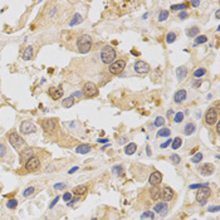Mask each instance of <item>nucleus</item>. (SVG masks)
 Listing matches in <instances>:
<instances>
[{
    "label": "nucleus",
    "instance_id": "1",
    "mask_svg": "<svg viewBox=\"0 0 220 220\" xmlns=\"http://www.w3.org/2000/svg\"><path fill=\"white\" fill-rule=\"evenodd\" d=\"M8 141L10 142V145H12L13 147H14L15 150H18L19 152H22L23 150H25L26 147H28V145H26V142L24 141L22 137H20L16 132H10L8 135Z\"/></svg>",
    "mask_w": 220,
    "mask_h": 220
},
{
    "label": "nucleus",
    "instance_id": "2",
    "mask_svg": "<svg viewBox=\"0 0 220 220\" xmlns=\"http://www.w3.org/2000/svg\"><path fill=\"white\" fill-rule=\"evenodd\" d=\"M116 56H117V53H116L115 48L111 47V45H105L103 49L101 50V59H102L103 63L107 64V66L112 64L113 62L116 60Z\"/></svg>",
    "mask_w": 220,
    "mask_h": 220
},
{
    "label": "nucleus",
    "instance_id": "3",
    "mask_svg": "<svg viewBox=\"0 0 220 220\" xmlns=\"http://www.w3.org/2000/svg\"><path fill=\"white\" fill-rule=\"evenodd\" d=\"M77 48L78 50L81 52V53H88L89 50H91L92 48V38L91 35H88V34H83V35H81L79 38H78L77 40Z\"/></svg>",
    "mask_w": 220,
    "mask_h": 220
},
{
    "label": "nucleus",
    "instance_id": "4",
    "mask_svg": "<svg viewBox=\"0 0 220 220\" xmlns=\"http://www.w3.org/2000/svg\"><path fill=\"white\" fill-rule=\"evenodd\" d=\"M219 121V109L215 107H210L205 113V122L209 126H214Z\"/></svg>",
    "mask_w": 220,
    "mask_h": 220
},
{
    "label": "nucleus",
    "instance_id": "5",
    "mask_svg": "<svg viewBox=\"0 0 220 220\" xmlns=\"http://www.w3.org/2000/svg\"><path fill=\"white\" fill-rule=\"evenodd\" d=\"M126 67V60L123 59H118V60H115L112 64H109L108 66V72L113 75H118L121 74L123 69H125Z\"/></svg>",
    "mask_w": 220,
    "mask_h": 220
},
{
    "label": "nucleus",
    "instance_id": "6",
    "mask_svg": "<svg viewBox=\"0 0 220 220\" xmlns=\"http://www.w3.org/2000/svg\"><path fill=\"white\" fill-rule=\"evenodd\" d=\"M210 195H211V189L210 187L209 186L201 187L200 190L196 192V200H198V202H200L201 205H204L206 202V200L210 198Z\"/></svg>",
    "mask_w": 220,
    "mask_h": 220
},
{
    "label": "nucleus",
    "instance_id": "7",
    "mask_svg": "<svg viewBox=\"0 0 220 220\" xmlns=\"http://www.w3.org/2000/svg\"><path fill=\"white\" fill-rule=\"evenodd\" d=\"M83 94L88 98H92V97H96L98 94V88L93 82H87L83 87Z\"/></svg>",
    "mask_w": 220,
    "mask_h": 220
},
{
    "label": "nucleus",
    "instance_id": "8",
    "mask_svg": "<svg viewBox=\"0 0 220 220\" xmlns=\"http://www.w3.org/2000/svg\"><path fill=\"white\" fill-rule=\"evenodd\" d=\"M35 131H37L35 125L30 121H23L22 125H20V132L23 135H30V133H34Z\"/></svg>",
    "mask_w": 220,
    "mask_h": 220
},
{
    "label": "nucleus",
    "instance_id": "9",
    "mask_svg": "<svg viewBox=\"0 0 220 220\" xmlns=\"http://www.w3.org/2000/svg\"><path fill=\"white\" fill-rule=\"evenodd\" d=\"M133 68H135L136 73H139V74H146V73H149L150 69H151L150 64L146 63L145 60H137Z\"/></svg>",
    "mask_w": 220,
    "mask_h": 220
},
{
    "label": "nucleus",
    "instance_id": "10",
    "mask_svg": "<svg viewBox=\"0 0 220 220\" xmlns=\"http://www.w3.org/2000/svg\"><path fill=\"white\" fill-rule=\"evenodd\" d=\"M39 166H40V160L35 156L30 157V159L24 164V167H25V170H28V171H35L37 169H39Z\"/></svg>",
    "mask_w": 220,
    "mask_h": 220
},
{
    "label": "nucleus",
    "instance_id": "11",
    "mask_svg": "<svg viewBox=\"0 0 220 220\" xmlns=\"http://www.w3.org/2000/svg\"><path fill=\"white\" fill-rule=\"evenodd\" d=\"M175 196V192L174 190L171 187L169 186H164L162 189H161V195H160V199H162V200L165 202H167V201H171L174 199Z\"/></svg>",
    "mask_w": 220,
    "mask_h": 220
},
{
    "label": "nucleus",
    "instance_id": "12",
    "mask_svg": "<svg viewBox=\"0 0 220 220\" xmlns=\"http://www.w3.org/2000/svg\"><path fill=\"white\" fill-rule=\"evenodd\" d=\"M42 125H43V128L45 130V132H48V133L54 132V130L57 128V121L56 120H53V118L44 120Z\"/></svg>",
    "mask_w": 220,
    "mask_h": 220
},
{
    "label": "nucleus",
    "instance_id": "13",
    "mask_svg": "<svg viewBox=\"0 0 220 220\" xmlns=\"http://www.w3.org/2000/svg\"><path fill=\"white\" fill-rule=\"evenodd\" d=\"M161 181H162V174L160 171H153L149 177V183L152 186H157L159 184H161Z\"/></svg>",
    "mask_w": 220,
    "mask_h": 220
},
{
    "label": "nucleus",
    "instance_id": "14",
    "mask_svg": "<svg viewBox=\"0 0 220 220\" xmlns=\"http://www.w3.org/2000/svg\"><path fill=\"white\" fill-rule=\"evenodd\" d=\"M153 210H155V213L160 214L161 216H165V215L167 214L169 206H167V204L165 201H160V202H157V204L153 206Z\"/></svg>",
    "mask_w": 220,
    "mask_h": 220
},
{
    "label": "nucleus",
    "instance_id": "15",
    "mask_svg": "<svg viewBox=\"0 0 220 220\" xmlns=\"http://www.w3.org/2000/svg\"><path fill=\"white\" fill-rule=\"evenodd\" d=\"M199 170H200V174L204 175V176H210L211 174H214L215 167H214V165H211V164H204Z\"/></svg>",
    "mask_w": 220,
    "mask_h": 220
},
{
    "label": "nucleus",
    "instance_id": "16",
    "mask_svg": "<svg viewBox=\"0 0 220 220\" xmlns=\"http://www.w3.org/2000/svg\"><path fill=\"white\" fill-rule=\"evenodd\" d=\"M33 155H34V150L26 147L25 150H23L20 152V162H26L30 157H33Z\"/></svg>",
    "mask_w": 220,
    "mask_h": 220
},
{
    "label": "nucleus",
    "instance_id": "17",
    "mask_svg": "<svg viewBox=\"0 0 220 220\" xmlns=\"http://www.w3.org/2000/svg\"><path fill=\"white\" fill-rule=\"evenodd\" d=\"M195 131H196V126H195L194 122H189L184 127V135L185 136H190L192 133H195Z\"/></svg>",
    "mask_w": 220,
    "mask_h": 220
},
{
    "label": "nucleus",
    "instance_id": "18",
    "mask_svg": "<svg viewBox=\"0 0 220 220\" xmlns=\"http://www.w3.org/2000/svg\"><path fill=\"white\" fill-rule=\"evenodd\" d=\"M174 99L176 103H181L186 99V91L185 89H179V91L175 93L174 96Z\"/></svg>",
    "mask_w": 220,
    "mask_h": 220
},
{
    "label": "nucleus",
    "instance_id": "19",
    "mask_svg": "<svg viewBox=\"0 0 220 220\" xmlns=\"http://www.w3.org/2000/svg\"><path fill=\"white\" fill-rule=\"evenodd\" d=\"M49 94H50V97L53 98V99H59L62 96H63V89H62L60 87H58V88H50V91H49Z\"/></svg>",
    "mask_w": 220,
    "mask_h": 220
},
{
    "label": "nucleus",
    "instance_id": "20",
    "mask_svg": "<svg viewBox=\"0 0 220 220\" xmlns=\"http://www.w3.org/2000/svg\"><path fill=\"white\" fill-rule=\"evenodd\" d=\"M34 56V48L32 45L26 47L25 49H24V53H23V59L24 60H30Z\"/></svg>",
    "mask_w": 220,
    "mask_h": 220
},
{
    "label": "nucleus",
    "instance_id": "21",
    "mask_svg": "<svg viewBox=\"0 0 220 220\" xmlns=\"http://www.w3.org/2000/svg\"><path fill=\"white\" fill-rule=\"evenodd\" d=\"M186 75H187L186 67H179L177 69H176V77H177L179 81H181V79H184V78H186Z\"/></svg>",
    "mask_w": 220,
    "mask_h": 220
},
{
    "label": "nucleus",
    "instance_id": "22",
    "mask_svg": "<svg viewBox=\"0 0 220 220\" xmlns=\"http://www.w3.org/2000/svg\"><path fill=\"white\" fill-rule=\"evenodd\" d=\"M136 150H137V145L135 142H130L128 145H127L125 147V153L126 155H128V156H131V155H133L136 152Z\"/></svg>",
    "mask_w": 220,
    "mask_h": 220
},
{
    "label": "nucleus",
    "instance_id": "23",
    "mask_svg": "<svg viewBox=\"0 0 220 220\" xmlns=\"http://www.w3.org/2000/svg\"><path fill=\"white\" fill-rule=\"evenodd\" d=\"M92 150V147L89 146V145H87V143H83V145H79L75 149V152L77 153H82V155H84V153H88L89 151Z\"/></svg>",
    "mask_w": 220,
    "mask_h": 220
},
{
    "label": "nucleus",
    "instance_id": "24",
    "mask_svg": "<svg viewBox=\"0 0 220 220\" xmlns=\"http://www.w3.org/2000/svg\"><path fill=\"white\" fill-rule=\"evenodd\" d=\"M150 195H151V199H152V200H159L160 195H161V189L157 187V186H153L150 191Z\"/></svg>",
    "mask_w": 220,
    "mask_h": 220
},
{
    "label": "nucleus",
    "instance_id": "25",
    "mask_svg": "<svg viewBox=\"0 0 220 220\" xmlns=\"http://www.w3.org/2000/svg\"><path fill=\"white\" fill-rule=\"evenodd\" d=\"M199 33H200V29L198 26H191V28H187L186 29V35L189 38H194V37H198Z\"/></svg>",
    "mask_w": 220,
    "mask_h": 220
},
{
    "label": "nucleus",
    "instance_id": "26",
    "mask_svg": "<svg viewBox=\"0 0 220 220\" xmlns=\"http://www.w3.org/2000/svg\"><path fill=\"white\" fill-rule=\"evenodd\" d=\"M74 97H72V96H69V97L64 98L63 101H62V106H63L64 108H71L72 106L74 105Z\"/></svg>",
    "mask_w": 220,
    "mask_h": 220
},
{
    "label": "nucleus",
    "instance_id": "27",
    "mask_svg": "<svg viewBox=\"0 0 220 220\" xmlns=\"http://www.w3.org/2000/svg\"><path fill=\"white\" fill-rule=\"evenodd\" d=\"M82 20H83V18H82V15L81 14H74L73 15V18H72V20L69 22V25L71 26H74V25H78V24H81L82 23Z\"/></svg>",
    "mask_w": 220,
    "mask_h": 220
},
{
    "label": "nucleus",
    "instance_id": "28",
    "mask_svg": "<svg viewBox=\"0 0 220 220\" xmlns=\"http://www.w3.org/2000/svg\"><path fill=\"white\" fill-rule=\"evenodd\" d=\"M86 192H87V186H84V185H81V186H75L73 189V194L74 195H84Z\"/></svg>",
    "mask_w": 220,
    "mask_h": 220
},
{
    "label": "nucleus",
    "instance_id": "29",
    "mask_svg": "<svg viewBox=\"0 0 220 220\" xmlns=\"http://www.w3.org/2000/svg\"><path fill=\"white\" fill-rule=\"evenodd\" d=\"M181 145H183V140H181V137H175V139L172 140V142H171V149L172 150H177L180 149Z\"/></svg>",
    "mask_w": 220,
    "mask_h": 220
},
{
    "label": "nucleus",
    "instance_id": "30",
    "mask_svg": "<svg viewBox=\"0 0 220 220\" xmlns=\"http://www.w3.org/2000/svg\"><path fill=\"white\" fill-rule=\"evenodd\" d=\"M194 77L195 78H202L204 75L206 74V69L205 68H202V67H200V68H196V69L194 71Z\"/></svg>",
    "mask_w": 220,
    "mask_h": 220
},
{
    "label": "nucleus",
    "instance_id": "31",
    "mask_svg": "<svg viewBox=\"0 0 220 220\" xmlns=\"http://www.w3.org/2000/svg\"><path fill=\"white\" fill-rule=\"evenodd\" d=\"M171 135V130L165 128V127H161V130L157 131V136L159 137H169Z\"/></svg>",
    "mask_w": 220,
    "mask_h": 220
},
{
    "label": "nucleus",
    "instance_id": "32",
    "mask_svg": "<svg viewBox=\"0 0 220 220\" xmlns=\"http://www.w3.org/2000/svg\"><path fill=\"white\" fill-rule=\"evenodd\" d=\"M208 42V37L206 35H198L195 38V42H194V45H199V44H204Z\"/></svg>",
    "mask_w": 220,
    "mask_h": 220
},
{
    "label": "nucleus",
    "instance_id": "33",
    "mask_svg": "<svg viewBox=\"0 0 220 220\" xmlns=\"http://www.w3.org/2000/svg\"><path fill=\"white\" fill-rule=\"evenodd\" d=\"M112 174L116 175V176H121V175L123 174V167L121 166V165H116V166L112 167Z\"/></svg>",
    "mask_w": 220,
    "mask_h": 220
},
{
    "label": "nucleus",
    "instance_id": "34",
    "mask_svg": "<svg viewBox=\"0 0 220 220\" xmlns=\"http://www.w3.org/2000/svg\"><path fill=\"white\" fill-rule=\"evenodd\" d=\"M187 4H185V3H183V4H176V5H171V10L172 12H177V10H180V12H184V9H186Z\"/></svg>",
    "mask_w": 220,
    "mask_h": 220
},
{
    "label": "nucleus",
    "instance_id": "35",
    "mask_svg": "<svg viewBox=\"0 0 220 220\" xmlns=\"http://www.w3.org/2000/svg\"><path fill=\"white\" fill-rule=\"evenodd\" d=\"M175 40H176V33H174V32L167 33V35H166V43H167V44H171V43H174Z\"/></svg>",
    "mask_w": 220,
    "mask_h": 220
},
{
    "label": "nucleus",
    "instance_id": "36",
    "mask_svg": "<svg viewBox=\"0 0 220 220\" xmlns=\"http://www.w3.org/2000/svg\"><path fill=\"white\" fill-rule=\"evenodd\" d=\"M165 122H166V121H165V118L162 117V116H159V117H156V120H155L153 125L156 126V127H160V128H161V127L165 126Z\"/></svg>",
    "mask_w": 220,
    "mask_h": 220
},
{
    "label": "nucleus",
    "instance_id": "37",
    "mask_svg": "<svg viewBox=\"0 0 220 220\" xmlns=\"http://www.w3.org/2000/svg\"><path fill=\"white\" fill-rule=\"evenodd\" d=\"M202 157H204V156H202L201 152H196V153L194 155V156L191 157V162H192V164H199V162H200V161L202 160Z\"/></svg>",
    "mask_w": 220,
    "mask_h": 220
},
{
    "label": "nucleus",
    "instance_id": "38",
    "mask_svg": "<svg viewBox=\"0 0 220 220\" xmlns=\"http://www.w3.org/2000/svg\"><path fill=\"white\" fill-rule=\"evenodd\" d=\"M16 206H18V200L16 199H10V200H8V202H6V208L8 209H15Z\"/></svg>",
    "mask_w": 220,
    "mask_h": 220
},
{
    "label": "nucleus",
    "instance_id": "39",
    "mask_svg": "<svg viewBox=\"0 0 220 220\" xmlns=\"http://www.w3.org/2000/svg\"><path fill=\"white\" fill-rule=\"evenodd\" d=\"M167 18H169V12H167V10H161L157 20H159V22H165Z\"/></svg>",
    "mask_w": 220,
    "mask_h": 220
},
{
    "label": "nucleus",
    "instance_id": "40",
    "mask_svg": "<svg viewBox=\"0 0 220 220\" xmlns=\"http://www.w3.org/2000/svg\"><path fill=\"white\" fill-rule=\"evenodd\" d=\"M34 190H35V189H34V186L26 187L25 190L23 191V196H24V198H29V196H32V195L34 194Z\"/></svg>",
    "mask_w": 220,
    "mask_h": 220
},
{
    "label": "nucleus",
    "instance_id": "41",
    "mask_svg": "<svg viewBox=\"0 0 220 220\" xmlns=\"http://www.w3.org/2000/svg\"><path fill=\"white\" fill-rule=\"evenodd\" d=\"M6 153H8V149H6L5 143L0 142V159H4L6 156Z\"/></svg>",
    "mask_w": 220,
    "mask_h": 220
},
{
    "label": "nucleus",
    "instance_id": "42",
    "mask_svg": "<svg viewBox=\"0 0 220 220\" xmlns=\"http://www.w3.org/2000/svg\"><path fill=\"white\" fill-rule=\"evenodd\" d=\"M170 160H171V162H172L174 165H179L181 162V157L179 156V155H176V153H172L170 156Z\"/></svg>",
    "mask_w": 220,
    "mask_h": 220
},
{
    "label": "nucleus",
    "instance_id": "43",
    "mask_svg": "<svg viewBox=\"0 0 220 220\" xmlns=\"http://www.w3.org/2000/svg\"><path fill=\"white\" fill-rule=\"evenodd\" d=\"M184 120V113L183 112H177L174 115V122L175 123H180Z\"/></svg>",
    "mask_w": 220,
    "mask_h": 220
},
{
    "label": "nucleus",
    "instance_id": "44",
    "mask_svg": "<svg viewBox=\"0 0 220 220\" xmlns=\"http://www.w3.org/2000/svg\"><path fill=\"white\" fill-rule=\"evenodd\" d=\"M146 218H149L150 220H153V218H155V215H153V213L152 211H145L143 214H141V220H143V219H146Z\"/></svg>",
    "mask_w": 220,
    "mask_h": 220
},
{
    "label": "nucleus",
    "instance_id": "45",
    "mask_svg": "<svg viewBox=\"0 0 220 220\" xmlns=\"http://www.w3.org/2000/svg\"><path fill=\"white\" fill-rule=\"evenodd\" d=\"M208 186V184H194V185H190L189 189L190 190H194V189H201V187H205Z\"/></svg>",
    "mask_w": 220,
    "mask_h": 220
},
{
    "label": "nucleus",
    "instance_id": "46",
    "mask_svg": "<svg viewBox=\"0 0 220 220\" xmlns=\"http://www.w3.org/2000/svg\"><path fill=\"white\" fill-rule=\"evenodd\" d=\"M63 200L64 201H69V200H72V194L71 192H64V195H63Z\"/></svg>",
    "mask_w": 220,
    "mask_h": 220
},
{
    "label": "nucleus",
    "instance_id": "47",
    "mask_svg": "<svg viewBox=\"0 0 220 220\" xmlns=\"http://www.w3.org/2000/svg\"><path fill=\"white\" fill-rule=\"evenodd\" d=\"M220 210V208L218 205H215V206H209V209H208V211L209 213H216V211H219Z\"/></svg>",
    "mask_w": 220,
    "mask_h": 220
},
{
    "label": "nucleus",
    "instance_id": "48",
    "mask_svg": "<svg viewBox=\"0 0 220 220\" xmlns=\"http://www.w3.org/2000/svg\"><path fill=\"white\" fill-rule=\"evenodd\" d=\"M189 16V14H187V12H180V14H179V19H181V20H184V19H186Z\"/></svg>",
    "mask_w": 220,
    "mask_h": 220
},
{
    "label": "nucleus",
    "instance_id": "49",
    "mask_svg": "<svg viewBox=\"0 0 220 220\" xmlns=\"http://www.w3.org/2000/svg\"><path fill=\"white\" fill-rule=\"evenodd\" d=\"M174 115H175L174 109H169V111H167V113H166V117L169 118V120H171V118L174 117Z\"/></svg>",
    "mask_w": 220,
    "mask_h": 220
},
{
    "label": "nucleus",
    "instance_id": "50",
    "mask_svg": "<svg viewBox=\"0 0 220 220\" xmlns=\"http://www.w3.org/2000/svg\"><path fill=\"white\" fill-rule=\"evenodd\" d=\"M59 199H60V196H56V198H54V200H53V201H52L50 204H49V209L53 208V206H54V205H56L57 202H58V200H59Z\"/></svg>",
    "mask_w": 220,
    "mask_h": 220
},
{
    "label": "nucleus",
    "instance_id": "51",
    "mask_svg": "<svg viewBox=\"0 0 220 220\" xmlns=\"http://www.w3.org/2000/svg\"><path fill=\"white\" fill-rule=\"evenodd\" d=\"M64 187H66V184H63V183H62V184H56V185H54V189H56V190H59V189L62 190V189H64Z\"/></svg>",
    "mask_w": 220,
    "mask_h": 220
},
{
    "label": "nucleus",
    "instance_id": "52",
    "mask_svg": "<svg viewBox=\"0 0 220 220\" xmlns=\"http://www.w3.org/2000/svg\"><path fill=\"white\" fill-rule=\"evenodd\" d=\"M171 142H172V140H167V141H165V142L162 143V145H161V149H166V147L169 146Z\"/></svg>",
    "mask_w": 220,
    "mask_h": 220
},
{
    "label": "nucleus",
    "instance_id": "53",
    "mask_svg": "<svg viewBox=\"0 0 220 220\" xmlns=\"http://www.w3.org/2000/svg\"><path fill=\"white\" fill-rule=\"evenodd\" d=\"M82 96H83V92L77 91V92H74V93L72 94V97H82Z\"/></svg>",
    "mask_w": 220,
    "mask_h": 220
},
{
    "label": "nucleus",
    "instance_id": "54",
    "mask_svg": "<svg viewBox=\"0 0 220 220\" xmlns=\"http://www.w3.org/2000/svg\"><path fill=\"white\" fill-rule=\"evenodd\" d=\"M79 200H81V198H75V199H73L72 201H68L67 204H68V206H71V205H73L74 202H77V201H79Z\"/></svg>",
    "mask_w": 220,
    "mask_h": 220
},
{
    "label": "nucleus",
    "instance_id": "55",
    "mask_svg": "<svg viewBox=\"0 0 220 220\" xmlns=\"http://www.w3.org/2000/svg\"><path fill=\"white\" fill-rule=\"evenodd\" d=\"M200 84H201V79H198V81H195L194 83H192V87H199Z\"/></svg>",
    "mask_w": 220,
    "mask_h": 220
},
{
    "label": "nucleus",
    "instance_id": "56",
    "mask_svg": "<svg viewBox=\"0 0 220 220\" xmlns=\"http://www.w3.org/2000/svg\"><path fill=\"white\" fill-rule=\"evenodd\" d=\"M126 141H127V139H126V137H121V139L118 140V143H120V145H123V143H125Z\"/></svg>",
    "mask_w": 220,
    "mask_h": 220
},
{
    "label": "nucleus",
    "instance_id": "57",
    "mask_svg": "<svg viewBox=\"0 0 220 220\" xmlns=\"http://www.w3.org/2000/svg\"><path fill=\"white\" fill-rule=\"evenodd\" d=\"M77 170H78V166H74V167H72V169L68 171V174H74Z\"/></svg>",
    "mask_w": 220,
    "mask_h": 220
},
{
    "label": "nucleus",
    "instance_id": "58",
    "mask_svg": "<svg viewBox=\"0 0 220 220\" xmlns=\"http://www.w3.org/2000/svg\"><path fill=\"white\" fill-rule=\"evenodd\" d=\"M97 142H99V143H108V140L107 139H99V140H97Z\"/></svg>",
    "mask_w": 220,
    "mask_h": 220
},
{
    "label": "nucleus",
    "instance_id": "59",
    "mask_svg": "<svg viewBox=\"0 0 220 220\" xmlns=\"http://www.w3.org/2000/svg\"><path fill=\"white\" fill-rule=\"evenodd\" d=\"M199 5H200V1H198V0L196 1H191V6H194V8H196Z\"/></svg>",
    "mask_w": 220,
    "mask_h": 220
},
{
    "label": "nucleus",
    "instance_id": "60",
    "mask_svg": "<svg viewBox=\"0 0 220 220\" xmlns=\"http://www.w3.org/2000/svg\"><path fill=\"white\" fill-rule=\"evenodd\" d=\"M215 125H216V132H220V121H218V122H216L215 123Z\"/></svg>",
    "mask_w": 220,
    "mask_h": 220
},
{
    "label": "nucleus",
    "instance_id": "61",
    "mask_svg": "<svg viewBox=\"0 0 220 220\" xmlns=\"http://www.w3.org/2000/svg\"><path fill=\"white\" fill-rule=\"evenodd\" d=\"M146 152H147V156H151V153H152V152H151L150 146H147V147H146Z\"/></svg>",
    "mask_w": 220,
    "mask_h": 220
},
{
    "label": "nucleus",
    "instance_id": "62",
    "mask_svg": "<svg viewBox=\"0 0 220 220\" xmlns=\"http://www.w3.org/2000/svg\"><path fill=\"white\" fill-rule=\"evenodd\" d=\"M215 18H216V19H219V18H220V10H219V9L215 12Z\"/></svg>",
    "mask_w": 220,
    "mask_h": 220
},
{
    "label": "nucleus",
    "instance_id": "63",
    "mask_svg": "<svg viewBox=\"0 0 220 220\" xmlns=\"http://www.w3.org/2000/svg\"><path fill=\"white\" fill-rule=\"evenodd\" d=\"M147 16H149V14H147V13H146V14H145V15H143V16H142V18H143V19H147Z\"/></svg>",
    "mask_w": 220,
    "mask_h": 220
},
{
    "label": "nucleus",
    "instance_id": "64",
    "mask_svg": "<svg viewBox=\"0 0 220 220\" xmlns=\"http://www.w3.org/2000/svg\"><path fill=\"white\" fill-rule=\"evenodd\" d=\"M92 220H97V219H96V218H93V219H92Z\"/></svg>",
    "mask_w": 220,
    "mask_h": 220
}]
</instances>
